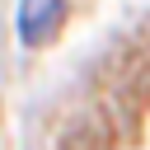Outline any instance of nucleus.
I'll use <instances>...</instances> for the list:
<instances>
[{"label": "nucleus", "instance_id": "f257e3e1", "mask_svg": "<svg viewBox=\"0 0 150 150\" xmlns=\"http://www.w3.org/2000/svg\"><path fill=\"white\" fill-rule=\"evenodd\" d=\"M66 19V0H19V38L33 47V42H47Z\"/></svg>", "mask_w": 150, "mask_h": 150}]
</instances>
